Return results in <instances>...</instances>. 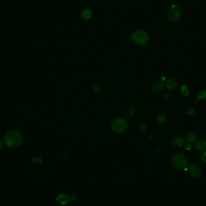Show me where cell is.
<instances>
[{
    "instance_id": "6da1fadb",
    "label": "cell",
    "mask_w": 206,
    "mask_h": 206,
    "mask_svg": "<svg viewBox=\"0 0 206 206\" xmlns=\"http://www.w3.org/2000/svg\"><path fill=\"white\" fill-rule=\"evenodd\" d=\"M4 143L11 148H16L21 146L23 142L22 135L18 131L8 132L4 138Z\"/></svg>"
},
{
    "instance_id": "7a4b0ae2",
    "label": "cell",
    "mask_w": 206,
    "mask_h": 206,
    "mask_svg": "<svg viewBox=\"0 0 206 206\" xmlns=\"http://www.w3.org/2000/svg\"><path fill=\"white\" fill-rule=\"evenodd\" d=\"M172 165L176 168L185 169L189 165L187 157L183 154L177 153L171 157Z\"/></svg>"
},
{
    "instance_id": "3957f363",
    "label": "cell",
    "mask_w": 206,
    "mask_h": 206,
    "mask_svg": "<svg viewBox=\"0 0 206 206\" xmlns=\"http://www.w3.org/2000/svg\"><path fill=\"white\" fill-rule=\"evenodd\" d=\"M148 35L143 30H136L132 34L133 42L139 45L145 44L148 40Z\"/></svg>"
},
{
    "instance_id": "277c9868",
    "label": "cell",
    "mask_w": 206,
    "mask_h": 206,
    "mask_svg": "<svg viewBox=\"0 0 206 206\" xmlns=\"http://www.w3.org/2000/svg\"><path fill=\"white\" fill-rule=\"evenodd\" d=\"M127 127V123L126 121L121 118L115 119L112 123V129L113 131L116 133L124 132Z\"/></svg>"
},
{
    "instance_id": "5b68a950",
    "label": "cell",
    "mask_w": 206,
    "mask_h": 206,
    "mask_svg": "<svg viewBox=\"0 0 206 206\" xmlns=\"http://www.w3.org/2000/svg\"><path fill=\"white\" fill-rule=\"evenodd\" d=\"M181 15L180 8L176 5H172L168 10V18L172 22L178 21Z\"/></svg>"
},
{
    "instance_id": "8992f818",
    "label": "cell",
    "mask_w": 206,
    "mask_h": 206,
    "mask_svg": "<svg viewBox=\"0 0 206 206\" xmlns=\"http://www.w3.org/2000/svg\"><path fill=\"white\" fill-rule=\"evenodd\" d=\"M187 171L189 173L195 178H198L201 174V170L198 165L193 164L189 167Z\"/></svg>"
},
{
    "instance_id": "52a82bcc",
    "label": "cell",
    "mask_w": 206,
    "mask_h": 206,
    "mask_svg": "<svg viewBox=\"0 0 206 206\" xmlns=\"http://www.w3.org/2000/svg\"><path fill=\"white\" fill-rule=\"evenodd\" d=\"M166 86L165 83L162 80H157L151 84V88L154 92H160L162 91Z\"/></svg>"
},
{
    "instance_id": "ba28073f",
    "label": "cell",
    "mask_w": 206,
    "mask_h": 206,
    "mask_svg": "<svg viewBox=\"0 0 206 206\" xmlns=\"http://www.w3.org/2000/svg\"><path fill=\"white\" fill-rule=\"evenodd\" d=\"M172 143L175 147H181L184 145L185 141L182 137L176 136L172 139Z\"/></svg>"
},
{
    "instance_id": "9c48e42d",
    "label": "cell",
    "mask_w": 206,
    "mask_h": 206,
    "mask_svg": "<svg viewBox=\"0 0 206 206\" xmlns=\"http://www.w3.org/2000/svg\"><path fill=\"white\" fill-rule=\"evenodd\" d=\"M197 139V135L195 132H188L185 136V140L187 143H192L195 142Z\"/></svg>"
},
{
    "instance_id": "30bf717a",
    "label": "cell",
    "mask_w": 206,
    "mask_h": 206,
    "mask_svg": "<svg viewBox=\"0 0 206 206\" xmlns=\"http://www.w3.org/2000/svg\"><path fill=\"white\" fill-rule=\"evenodd\" d=\"M57 201L60 205H65L67 203H68L69 197L67 195L64 194L60 195L57 198Z\"/></svg>"
},
{
    "instance_id": "8fae6325",
    "label": "cell",
    "mask_w": 206,
    "mask_h": 206,
    "mask_svg": "<svg viewBox=\"0 0 206 206\" xmlns=\"http://www.w3.org/2000/svg\"><path fill=\"white\" fill-rule=\"evenodd\" d=\"M166 86L170 90H175L178 87V83L174 79H170L167 81Z\"/></svg>"
},
{
    "instance_id": "7c38bea8",
    "label": "cell",
    "mask_w": 206,
    "mask_h": 206,
    "mask_svg": "<svg viewBox=\"0 0 206 206\" xmlns=\"http://www.w3.org/2000/svg\"><path fill=\"white\" fill-rule=\"evenodd\" d=\"M206 142L204 140H198L195 142L194 147L198 151H203L205 148Z\"/></svg>"
},
{
    "instance_id": "4fadbf2b",
    "label": "cell",
    "mask_w": 206,
    "mask_h": 206,
    "mask_svg": "<svg viewBox=\"0 0 206 206\" xmlns=\"http://www.w3.org/2000/svg\"><path fill=\"white\" fill-rule=\"evenodd\" d=\"M92 16V12L90 9H86L81 12V17L84 19H89Z\"/></svg>"
},
{
    "instance_id": "5bb4252c",
    "label": "cell",
    "mask_w": 206,
    "mask_h": 206,
    "mask_svg": "<svg viewBox=\"0 0 206 206\" xmlns=\"http://www.w3.org/2000/svg\"><path fill=\"white\" fill-rule=\"evenodd\" d=\"M166 116L163 114H159L157 118H156V121L159 123V124H162L163 123V122H165V121L166 120Z\"/></svg>"
},
{
    "instance_id": "9a60e30c",
    "label": "cell",
    "mask_w": 206,
    "mask_h": 206,
    "mask_svg": "<svg viewBox=\"0 0 206 206\" xmlns=\"http://www.w3.org/2000/svg\"><path fill=\"white\" fill-rule=\"evenodd\" d=\"M181 94L184 96V97H186L189 94V90H188V88L186 86H183L181 87Z\"/></svg>"
},
{
    "instance_id": "2e32d148",
    "label": "cell",
    "mask_w": 206,
    "mask_h": 206,
    "mask_svg": "<svg viewBox=\"0 0 206 206\" xmlns=\"http://www.w3.org/2000/svg\"><path fill=\"white\" fill-rule=\"evenodd\" d=\"M197 98L199 100H204L206 98V92L205 91H201L199 92L197 95Z\"/></svg>"
},
{
    "instance_id": "e0dca14e",
    "label": "cell",
    "mask_w": 206,
    "mask_h": 206,
    "mask_svg": "<svg viewBox=\"0 0 206 206\" xmlns=\"http://www.w3.org/2000/svg\"><path fill=\"white\" fill-rule=\"evenodd\" d=\"M33 163H34L35 164H37V163H39L41 162L42 160L40 157H35L33 159Z\"/></svg>"
},
{
    "instance_id": "ac0fdd59",
    "label": "cell",
    "mask_w": 206,
    "mask_h": 206,
    "mask_svg": "<svg viewBox=\"0 0 206 206\" xmlns=\"http://www.w3.org/2000/svg\"><path fill=\"white\" fill-rule=\"evenodd\" d=\"M194 113H195V110H194V109H193V108H191L190 110H189L187 111V114L189 115H194Z\"/></svg>"
},
{
    "instance_id": "d6986e66",
    "label": "cell",
    "mask_w": 206,
    "mask_h": 206,
    "mask_svg": "<svg viewBox=\"0 0 206 206\" xmlns=\"http://www.w3.org/2000/svg\"><path fill=\"white\" fill-rule=\"evenodd\" d=\"M201 159H202V160H203L204 162L206 163V152H204V153L202 154V156H201Z\"/></svg>"
},
{
    "instance_id": "ffe728a7",
    "label": "cell",
    "mask_w": 206,
    "mask_h": 206,
    "mask_svg": "<svg viewBox=\"0 0 206 206\" xmlns=\"http://www.w3.org/2000/svg\"><path fill=\"white\" fill-rule=\"evenodd\" d=\"M93 89H94V91H95V92H99V91H100V87L97 85H95L94 86Z\"/></svg>"
},
{
    "instance_id": "44dd1931",
    "label": "cell",
    "mask_w": 206,
    "mask_h": 206,
    "mask_svg": "<svg viewBox=\"0 0 206 206\" xmlns=\"http://www.w3.org/2000/svg\"><path fill=\"white\" fill-rule=\"evenodd\" d=\"M140 130H141V131L142 132H145V131H146V125H142V126H141V128H140Z\"/></svg>"
},
{
    "instance_id": "7402d4cb",
    "label": "cell",
    "mask_w": 206,
    "mask_h": 206,
    "mask_svg": "<svg viewBox=\"0 0 206 206\" xmlns=\"http://www.w3.org/2000/svg\"><path fill=\"white\" fill-rule=\"evenodd\" d=\"M191 147H192V145L190 143L187 144L186 145V149H190L191 148Z\"/></svg>"
},
{
    "instance_id": "603a6c76",
    "label": "cell",
    "mask_w": 206,
    "mask_h": 206,
    "mask_svg": "<svg viewBox=\"0 0 206 206\" xmlns=\"http://www.w3.org/2000/svg\"><path fill=\"white\" fill-rule=\"evenodd\" d=\"M2 142L0 141V149H2Z\"/></svg>"
},
{
    "instance_id": "cb8c5ba5",
    "label": "cell",
    "mask_w": 206,
    "mask_h": 206,
    "mask_svg": "<svg viewBox=\"0 0 206 206\" xmlns=\"http://www.w3.org/2000/svg\"><path fill=\"white\" fill-rule=\"evenodd\" d=\"M204 151H205V152H206V146H205V148H204Z\"/></svg>"
},
{
    "instance_id": "d4e9b609",
    "label": "cell",
    "mask_w": 206,
    "mask_h": 206,
    "mask_svg": "<svg viewBox=\"0 0 206 206\" xmlns=\"http://www.w3.org/2000/svg\"><path fill=\"white\" fill-rule=\"evenodd\" d=\"M204 139H205V141L206 142V135H205V136H204Z\"/></svg>"
}]
</instances>
